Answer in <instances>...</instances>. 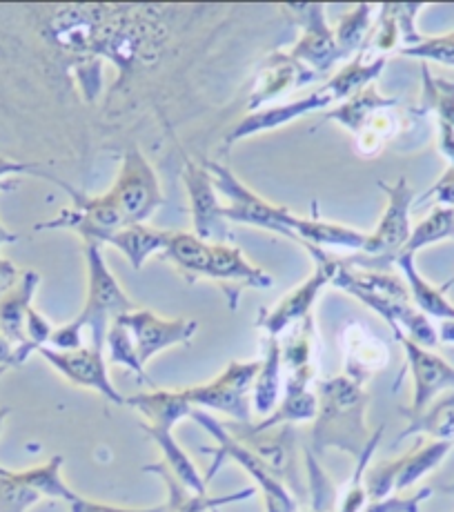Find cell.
Returning <instances> with one entry per match:
<instances>
[{"label": "cell", "mask_w": 454, "mask_h": 512, "mask_svg": "<svg viewBox=\"0 0 454 512\" xmlns=\"http://www.w3.org/2000/svg\"><path fill=\"white\" fill-rule=\"evenodd\" d=\"M183 185L190 199V212L194 223V234L207 243H227V221L223 216V203L219 201L210 172L205 163H194L185 159Z\"/></svg>", "instance_id": "cell-16"}, {"label": "cell", "mask_w": 454, "mask_h": 512, "mask_svg": "<svg viewBox=\"0 0 454 512\" xmlns=\"http://www.w3.org/2000/svg\"><path fill=\"white\" fill-rule=\"evenodd\" d=\"M414 435H426L432 441H454V390L439 395L421 415L408 417V426L394 439V446Z\"/></svg>", "instance_id": "cell-31"}, {"label": "cell", "mask_w": 454, "mask_h": 512, "mask_svg": "<svg viewBox=\"0 0 454 512\" xmlns=\"http://www.w3.org/2000/svg\"><path fill=\"white\" fill-rule=\"evenodd\" d=\"M317 399L319 410L310 430V450L319 457L334 448L359 459L374 435L365 421L370 399L363 383L350 379L348 374L319 381Z\"/></svg>", "instance_id": "cell-1"}, {"label": "cell", "mask_w": 454, "mask_h": 512, "mask_svg": "<svg viewBox=\"0 0 454 512\" xmlns=\"http://www.w3.org/2000/svg\"><path fill=\"white\" fill-rule=\"evenodd\" d=\"M201 279L221 285L227 308L232 312L239 308V299L245 290H268L274 285V279L268 272L256 268L248 256L230 243L207 245L205 261L199 272V281Z\"/></svg>", "instance_id": "cell-12"}, {"label": "cell", "mask_w": 454, "mask_h": 512, "mask_svg": "<svg viewBox=\"0 0 454 512\" xmlns=\"http://www.w3.org/2000/svg\"><path fill=\"white\" fill-rule=\"evenodd\" d=\"M72 512H174L172 499H167L165 504L154 506V508H123V506H112V504H101V501H92L78 495L76 501L69 504Z\"/></svg>", "instance_id": "cell-42"}, {"label": "cell", "mask_w": 454, "mask_h": 512, "mask_svg": "<svg viewBox=\"0 0 454 512\" xmlns=\"http://www.w3.org/2000/svg\"><path fill=\"white\" fill-rule=\"evenodd\" d=\"M14 346L12 343H9L3 334H0V377H3V374L7 372V370H14L16 368V359H14Z\"/></svg>", "instance_id": "cell-46"}, {"label": "cell", "mask_w": 454, "mask_h": 512, "mask_svg": "<svg viewBox=\"0 0 454 512\" xmlns=\"http://www.w3.org/2000/svg\"><path fill=\"white\" fill-rule=\"evenodd\" d=\"M281 12L303 29L299 43L290 49V56L317 76H330L332 67L345 61V56L334 41V27L325 18V5H283Z\"/></svg>", "instance_id": "cell-11"}, {"label": "cell", "mask_w": 454, "mask_h": 512, "mask_svg": "<svg viewBox=\"0 0 454 512\" xmlns=\"http://www.w3.org/2000/svg\"><path fill=\"white\" fill-rule=\"evenodd\" d=\"M230 435L248 446L263 459L272 475L283 481L294 497H303V488L299 481V455H296V432L294 426H276V428H256L254 423L227 421L223 423Z\"/></svg>", "instance_id": "cell-10"}, {"label": "cell", "mask_w": 454, "mask_h": 512, "mask_svg": "<svg viewBox=\"0 0 454 512\" xmlns=\"http://www.w3.org/2000/svg\"><path fill=\"white\" fill-rule=\"evenodd\" d=\"M428 199L437 201L441 208H454V167L452 165H448V170L443 172L441 179L421 196V201H428Z\"/></svg>", "instance_id": "cell-44"}, {"label": "cell", "mask_w": 454, "mask_h": 512, "mask_svg": "<svg viewBox=\"0 0 454 512\" xmlns=\"http://www.w3.org/2000/svg\"><path fill=\"white\" fill-rule=\"evenodd\" d=\"M47 230L76 232L85 243L101 245V248L103 245H112V248H116L127 261H130V265L136 272L143 270V265L150 261V256L161 254L172 236V232L156 230V228H150V225H127V228H121V230L105 232V230L94 228V225L74 208H65L58 212L54 219H47L34 225V232H47Z\"/></svg>", "instance_id": "cell-5"}, {"label": "cell", "mask_w": 454, "mask_h": 512, "mask_svg": "<svg viewBox=\"0 0 454 512\" xmlns=\"http://www.w3.org/2000/svg\"><path fill=\"white\" fill-rule=\"evenodd\" d=\"M61 468H63V457L56 455L49 459L47 464L21 470V472H16V475H18V479L25 481L27 486H32L41 497L61 499V501H67V504H72V501L78 499V495L65 484Z\"/></svg>", "instance_id": "cell-33"}, {"label": "cell", "mask_w": 454, "mask_h": 512, "mask_svg": "<svg viewBox=\"0 0 454 512\" xmlns=\"http://www.w3.org/2000/svg\"><path fill=\"white\" fill-rule=\"evenodd\" d=\"M317 326L310 314L281 343L283 395H305L317 381Z\"/></svg>", "instance_id": "cell-18"}, {"label": "cell", "mask_w": 454, "mask_h": 512, "mask_svg": "<svg viewBox=\"0 0 454 512\" xmlns=\"http://www.w3.org/2000/svg\"><path fill=\"white\" fill-rule=\"evenodd\" d=\"M105 348H107V354H110V363H116V366L132 370L134 374H138V379H141L143 383H150L145 366L141 363V359H138V352L134 348L130 332H127L121 323L114 321L110 330H107Z\"/></svg>", "instance_id": "cell-36"}, {"label": "cell", "mask_w": 454, "mask_h": 512, "mask_svg": "<svg viewBox=\"0 0 454 512\" xmlns=\"http://www.w3.org/2000/svg\"><path fill=\"white\" fill-rule=\"evenodd\" d=\"M192 419L199 423V426L207 432V435L214 437L216 441V448L214 452V464L212 468L207 470V477L205 481L210 484L214 479L216 472L225 464L227 459L234 461V464H239L248 475L254 479V484L261 488L263 492V501H265V512H296L299 510V501L292 495V492L285 488L283 481L276 479L270 468L263 464V459L252 452L248 446H243L241 441H236L230 432L225 430L223 421L214 419L210 412L194 408L192 412Z\"/></svg>", "instance_id": "cell-3"}, {"label": "cell", "mask_w": 454, "mask_h": 512, "mask_svg": "<svg viewBox=\"0 0 454 512\" xmlns=\"http://www.w3.org/2000/svg\"><path fill=\"white\" fill-rule=\"evenodd\" d=\"M38 354H41L58 374H63L69 383H74V386L94 390L103 399L116 403V406H125L127 397H123L121 392L114 388L110 374H107V361L103 350H98L94 346H83L81 350L61 352L45 346L38 350Z\"/></svg>", "instance_id": "cell-17"}, {"label": "cell", "mask_w": 454, "mask_h": 512, "mask_svg": "<svg viewBox=\"0 0 454 512\" xmlns=\"http://www.w3.org/2000/svg\"><path fill=\"white\" fill-rule=\"evenodd\" d=\"M399 54L410 56V58H419V61H432L439 65H448L454 67V29L448 34L441 36H423V41L414 47L401 49Z\"/></svg>", "instance_id": "cell-39"}, {"label": "cell", "mask_w": 454, "mask_h": 512, "mask_svg": "<svg viewBox=\"0 0 454 512\" xmlns=\"http://www.w3.org/2000/svg\"><path fill=\"white\" fill-rule=\"evenodd\" d=\"M261 361H230L219 377L201 386L183 388L185 399L194 408L216 410L232 417V421L250 423L252 421V388L259 374Z\"/></svg>", "instance_id": "cell-8"}, {"label": "cell", "mask_w": 454, "mask_h": 512, "mask_svg": "<svg viewBox=\"0 0 454 512\" xmlns=\"http://www.w3.org/2000/svg\"><path fill=\"white\" fill-rule=\"evenodd\" d=\"M283 366H281V339H265V352L259 374L252 388V408L259 417H270L281 401Z\"/></svg>", "instance_id": "cell-30"}, {"label": "cell", "mask_w": 454, "mask_h": 512, "mask_svg": "<svg viewBox=\"0 0 454 512\" xmlns=\"http://www.w3.org/2000/svg\"><path fill=\"white\" fill-rule=\"evenodd\" d=\"M454 441H419L406 455L399 459L381 461V464L368 468L363 477L368 501L388 499L392 492L408 490L437 468L443 459L448 457Z\"/></svg>", "instance_id": "cell-9"}, {"label": "cell", "mask_w": 454, "mask_h": 512, "mask_svg": "<svg viewBox=\"0 0 454 512\" xmlns=\"http://www.w3.org/2000/svg\"><path fill=\"white\" fill-rule=\"evenodd\" d=\"M432 497V488H421L412 497H394L381 501H368L361 512H421V504Z\"/></svg>", "instance_id": "cell-40"}, {"label": "cell", "mask_w": 454, "mask_h": 512, "mask_svg": "<svg viewBox=\"0 0 454 512\" xmlns=\"http://www.w3.org/2000/svg\"><path fill=\"white\" fill-rule=\"evenodd\" d=\"M450 285H454V277H452V279H450L448 283H443V285H441V290H443V292H446V290L450 288Z\"/></svg>", "instance_id": "cell-51"}, {"label": "cell", "mask_w": 454, "mask_h": 512, "mask_svg": "<svg viewBox=\"0 0 454 512\" xmlns=\"http://www.w3.org/2000/svg\"><path fill=\"white\" fill-rule=\"evenodd\" d=\"M107 196L123 214L127 225H145L163 205L159 174L138 147H130L123 154L121 170Z\"/></svg>", "instance_id": "cell-7"}, {"label": "cell", "mask_w": 454, "mask_h": 512, "mask_svg": "<svg viewBox=\"0 0 454 512\" xmlns=\"http://www.w3.org/2000/svg\"><path fill=\"white\" fill-rule=\"evenodd\" d=\"M114 321L121 323L130 332L143 366H147L156 354L190 343L196 330H199V323L194 319H163L156 312L145 308L125 312Z\"/></svg>", "instance_id": "cell-14"}, {"label": "cell", "mask_w": 454, "mask_h": 512, "mask_svg": "<svg viewBox=\"0 0 454 512\" xmlns=\"http://www.w3.org/2000/svg\"><path fill=\"white\" fill-rule=\"evenodd\" d=\"M394 268H399L403 281L408 285L410 299L414 308L426 314V317H434L441 321H452L454 319V303L446 297V292L437 285H432L428 279L421 277L417 270V256L412 254H401Z\"/></svg>", "instance_id": "cell-28"}, {"label": "cell", "mask_w": 454, "mask_h": 512, "mask_svg": "<svg viewBox=\"0 0 454 512\" xmlns=\"http://www.w3.org/2000/svg\"><path fill=\"white\" fill-rule=\"evenodd\" d=\"M141 428L147 432V437H150L156 443V448L161 450L163 464L167 466V470L172 472L174 479L179 481V484L187 492H192V495L207 497V481H205V477L201 475L199 468H196L192 457L187 455V452L179 446V441L174 439L172 430L152 428V426H147V423H141Z\"/></svg>", "instance_id": "cell-29"}, {"label": "cell", "mask_w": 454, "mask_h": 512, "mask_svg": "<svg viewBox=\"0 0 454 512\" xmlns=\"http://www.w3.org/2000/svg\"><path fill=\"white\" fill-rule=\"evenodd\" d=\"M54 326L49 323L41 312L36 308H32L27 312V321H25V334H27V343L34 346V350L38 352L41 348L49 346V339H52Z\"/></svg>", "instance_id": "cell-41"}, {"label": "cell", "mask_w": 454, "mask_h": 512, "mask_svg": "<svg viewBox=\"0 0 454 512\" xmlns=\"http://www.w3.org/2000/svg\"><path fill=\"white\" fill-rule=\"evenodd\" d=\"M125 406L141 412L145 417L143 423L152 428L172 430L176 423L192 417L194 406L185 399L183 390H152L138 392V395L127 397Z\"/></svg>", "instance_id": "cell-27"}, {"label": "cell", "mask_w": 454, "mask_h": 512, "mask_svg": "<svg viewBox=\"0 0 454 512\" xmlns=\"http://www.w3.org/2000/svg\"><path fill=\"white\" fill-rule=\"evenodd\" d=\"M317 78V74L310 72L308 67L301 65L296 58H292L290 52H274L268 56V61L263 63L261 72L256 74L248 110H261V107L265 103H270L272 98L279 94H288L296 90V87L310 85L317 81Z\"/></svg>", "instance_id": "cell-21"}, {"label": "cell", "mask_w": 454, "mask_h": 512, "mask_svg": "<svg viewBox=\"0 0 454 512\" xmlns=\"http://www.w3.org/2000/svg\"><path fill=\"white\" fill-rule=\"evenodd\" d=\"M441 490L446 492V495H454V481H452V484H448V486H443Z\"/></svg>", "instance_id": "cell-50"}, {"label": "cell", "mask_w": 454, "mask_h": 512, "mask_svg": "<svg viewBox=\"0 0 454 512\" xmlns=\"http://www.w3.org/2000/svg\"><path fill=\"white\" fill-rule=\"evenodd\" d=\"M448 239H454V208H441V205H437L417 228H412L410 239L401 254L417 256L419 250Z\"/></svg>", "instance_id": "cell-35"}, {"label": "cell", "mask_w": 454, "mask_h": 512, "mask_svg": "<svg viewBox=\"0 0 454 512\" xmlns=\"http://www.w3.org/2000/svg\"><path fill=\"white\" fill-rule=\"evenodd\" d=\"M305 464H308V486L312 495L310 512H332L330 508L337 504V488L321 470L317 455L312 450H305Z\"/></svg>", "instance_id": "cell-38"}, {"label": "cell", "mask_w": 454, "mask_h": 512, "mask_svg": "<svg viewBox=\"0 0 454 512\" xmlns=\"http://www.w3.org/2000/svg\"><path fill=\"white\" fill-rule=\"evenodd\" d=\"M421 114H434L439 123V152L454 167V81L432 76L430 67L421 65Z\"/></svg>", "instance_id": "cell-22"}, {"label": "cell", "mask_w": 454, "mask_h": 512, "mask_svg": "<svg viewBox=\"0 0 454 512\" xmlns=\"http://www.w3.org/2000/svg\"><path fill=\"white\" fill-rule=\"evenodd\" d=\"M145 472H154V475H159L165 486H167V499H172L174 504V512H214L219 510L227 504H236V501H245L254 497V490L248 488V490H239L234 492V495H227V497H196L192 495V492H187L179 481L174 479V475L170 470H167V466L163 464V461H159V464H152V466H145L143 468Z\"/></svg>", "instance_id": "cell-32"}, {"label": "cell", "mask_w": 454, "mask_h": 512, "mask_svg": "<svg viewBox=\"0 0 454 512\" xmlns=\"http://www.w3.org/2000/svg\"><path fill=\"white\" fill-rule=\"evenodd\" d=\"M18 239H21V234H16L12 230H7L3 223H0V248L3 245H12V243H18Z\"/></svg>", "instance_id": "cell-48"}, {"label": "cell", "mask_w": 454, "mask_h": 512, "mask_svg": "<svg viewBox=\"0 0 454 512\" xmlns=\"http://www.w3.org/2000/svg\"><path fill=\"white\" fill-rule=\"evenodd\" d=\"M394 339L406 352V363L412 374V403L410 408H401V412L406 417L421 415L439 395L454 390V366L432 350L417 346L406 334H394Z\"/></svg>", "instance_id": "cell-15"}, {"label": "cell", "mask_w": 454, "mask_h": 512, "mask_svg": "<svg viewBox=\"0 0 454 512\" xmlns=\"http://www.w3.org/2000/svg\"><path fill=\"white\" fill-rule=\"evenodd\" d=\"M41 499L32 486L18 479L14 470L9 475H0V512H27Z\"/></svg>", "instance_id": "cell-37"}, {"label": "cell", "mask_w": 454, "mask_h": 512, "mask_svg": "<svg viewBox=\"0 0 454 512\" xmlns=\"http://www.w3.org/2000/svg\"><path fill=\"white\" fill-rule=\"evenodd\" d=\"M341 341L345 352V374L363 386L390 359V352L383 346V341L365 330L361 323H348L341 334Z\"/></svg>", "instance_id": "cell-23"}, {"label": "cell", "mask_w": 454, "mask_h": 512, "mask_svg": "<svg viewBox=\"0 0 454 512\" xmlns=\"http://www.w3.org/2000/svg\"><path fill=\"white\" fill-rule=\"evenodd\" d=\"M397 107H399V98L383 96L377 87L368 85L359 94L350 96L348 101L339 103L334 110L325 112L323 121L339 123L350 134H354V139H357L361 132L368 130V125L374 121V118L388 110H397Z\"/></svg>", "instance_id": "cell-25"}, {"label": "cell", "mask_w": 454, "mask_h": 512, "mask_svg": "<svg viewBox=\"0 0 454 512\" xmlns=\"http://www.w3.org/2000/svg\"><path fill=\"white\" fill-rule=\"evenodd\" d=\"M377 14V7L372 5H359L354 7L352 12L343 14L339 18L337 27H334V41H337L339 49L345 58H352L359 54L365 41H368V34L372 29V18Z\"/></svg>", "instance_id": "cell-34"}, {"label": "cell", "mask_w": 454, "mask_h": 512, "mask_svg": "<svg viewBox=\"0 0 454 512\" xmlns=\"http://www.w3.org/2000/svg\"><path fill=\"white\" fill-rule=\"evenodd\" d=\"M379 187L388 196L386 210H383L377 228H374L372 234H368L365 248L343 261L359 270L392 272L394 263H397L399 254L406 248L412 234L410 212L414 205V190L406 176H401V179L392 185H388L386 181H379Z\"/></svg>", "instance_id": "cell-2"}, {"label": "cell", "mask_w": 454, "mask_h": 512, "mask_svg": "<svg viewBox=\"0 0 454 512\" xmlns=\"http://www.w3.org/2000/svg\"><path fill=\"white\" fill-rule=\"evenodd\" d=\"M214 512H219V510H214Z\"/></svg>", "instance_id": "cell-52"}, {"label": "cell", "mask_w": 454, "mask_h": 512, "mask_svg": "<svg viewBox=\"0 0 454 512\" xmlns=\"http://www.w3.org/2000/svg\"><path fill=\"white\" fill-rule=\"evenodd\" d=\"M41 172L43 170H38L36 163H21V161H12V159H5V156H0V192L16 190V183L9 181L12 176H18V174L41 176Z\"/></svg>", "instance_id": "cell-43"}, {"label": "cell", "mask_w": 454, "mask_h": 512, "mask_svg": "<svg viewBox=\"0 0 454 512\" xmlns=\"http://www.w3.org/2000/svg\"><path fill=\"white\" fill-rule=\"evenodd\" d=\"M330 105H332V98L319 87L317 92L310 96H303L299 101H290L274 107H261V110L250 112L248 116L241 118V121L227 132L225 143L234 145L243 139H252L256 134L279 130V127L290 125L292 121H296V118H303L312 112L328 110Z\"/></svg>", "instance_id": "cell-20"}, {"label": "cell", "mask_w": 454, "mask_h": 512, "mask_svg": "<svg viewBox=\"0 0 454 512\" xmlns=\"http://www.w3.org/2000/svg\"><path fill=\"white\" fill-rule=\"evenodd\" d=\"M386 65L388 56H370L361 49L359 54L350 58V63H345L337 74H332L321 85V90L332 98V103H343L368 85H374V81L386 70Z\"/></svg>", "instance_id": "cell-26"}, {"label": "cell", "mask_w": 454, "mask_h": 512, "mask_svg": "<svg viewBox=\"0 0 454 512\" xmlns=\"http://www.w3.org/2000/svg\"><path fill=\"white\" fill-rule=\"evenodd\" d=\"M439 332V341L448 343V346H454V319L452 321H441Z\"/></svg>", "instance_id": "cell-47"}, {"label": "cell", "mask_w": 454, "mask_h": 512, "mask_svg": "<svg viewBox=\"0 0 454 512\" xmlns=\"http://www.w3.org/2000/svg\"><path fill=\"white\" fill-rule=\"evenodd\" d=\"M21 277L23 272L16 268L14 261H9L7 256L0 254V297H5V294L21 281Z\"/></svg>", "instance_id": "cell-45"}, {"label": "cell", "mask_w": 454, "mask_h": 512, "mask_svg": "<svg viewBox=\"0 0 454 512\" xmlns=\"http://www.w3.org/2000/svg\"><path fill=\"white\" fill-rule=\"evenodd\" d=\"M301 248L312 256L314 272L301 285H296L288 297L276 303L274 308L259 312L256 328L263 330L268 337L279 339L281 334L290 332L294 326H299L303 319H308L314 303L319 299V294L330 285V274L323 263V250L308 243H301Z\"/></svg>", "instance_id": "cell-13"}, {"label": "cell", "mask_w": 454, "mask_h": 512, "mask_svg": "<svg viewBox=\"0 0 454 512\" xmlns=\"http://www.w3.org/2000/svg\"><path fill=\"white\" fill-rule=\"evenodd\" d=\"M38 285H41V274L36 270H25L21 281H18L5 297H0V334L12 343L16 368H21L23 363L36 352L34 346L27 343L25 334V321L27 312L34 308V297Z\"/></svg>", "instance_id": "cell-19"}, {"label": "cell", "mask_w": 454, "mask_h": 512, "mask_svg": "<svg viewBox=\"0 0 454 512\" xmlns=\"http://www.w3.org/2000/svg\"><path fill=\"white\" fill-rule=\"evenodd\" d=\"M205 167L212 176L216 192L227 201V205H223L225 221L252 225V228L268 230L272 234H281L285 239L296 241L292 230L296 214H292L288 208H283V205L265 201L263 196L250 190V187L245 185L227 165L207 161Z\"/></svg>", "instance_id": "cell-6"}, {"label": "cell", "mask_w": 454, "mask_h": 512, "mask_svg": "<svg viewBox=\"0 0 454 512\" xmlns=\"http://www.w3.org/2000/svg\"><path fill=\"white\" fill-rule=\"evenodd\" d=\"M312 212L314 216L310 219H303V216H296L294 219V236H296V245L308 243L314 245V248H341V250H350V252H361L368 243V234L359 232L354 228H348V225L341 223H330L323 221L319 216V205L312 203Z\"/></svg>", "instance_id": "cell-24"}, {"label": "cell", "mask_w": 454, "mask_h": 512, "mask_svg": "<svg viewBox=\"0 0 454 512\" xmlns=\"http://www.w3.org/2000/svg\"><path fill=\"white\" fill-rule=\"evenodd\" d=\"M9 412H12L9 408H0V430H3V426H5V419L9 417Z\"/></svg>", "instance_id": "cell-49"}, {"label": "cell", "mask_w": 454, "mask_h": 512, "mask_svg": "<svg viewBox=\"0 0 454 512\" xmlns=\"http://www.w3.org/2000/svg\"><path fill=\"white\" fill-rule=\"evenodd\" d=\"M85 263H87V299L78 317L72 321L76 328H90L92 346L105 350L107 330L116 317L136 310L138 305L127 297L121 283L107 265L103 248L94 243H85Z\"/></svg>", "instance_id": "cell-4"}]
</instances>
